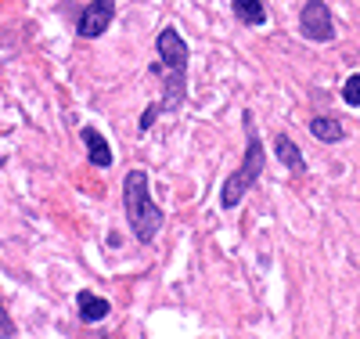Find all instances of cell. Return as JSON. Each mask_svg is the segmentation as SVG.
<instances>
[{
    "mask_svg": "<svg viewBox=\"0 0 360 339\" xmlns=\"http://www.w3.org/2000/svg\"><path fill=\"white\" fill-rule=\"evenodd\" d=\"M159 66L155 73L162 76V101L159 109L162 112H176L184 105V94H188V44L176 29H162L159 40Z\"/></svg>",
    "mask_w": 360,
    "mask_h": 339,
    "instance_id": "cell-1",
    "label": "cell"
},
{
    "mask_svg": "<svg viewBox=\"0 0 360 339\" xmlns=\"http://www.w3.org/2000/svg\"><path fill=\"white\" fill-rule=\"evenodd\" d=\"M123 209H127V224L137 235V242H152L162 231V209L152 202V188H148V173L130 170L123 180Z\"/></svg>",
    "mask_w": 360,
    "mask_h": 339,
    "instance_id": "cell-2",
    "label": "cell"
},
{
    "mask_svg": "<svg viewBox=\"0 0 360 339\" xmlns=\"http://www.w3.org/2000/svg\"><path fill=\"white\" fill-rule=\"evenodd\" d=\"M242 119H245V137H249V148H245V159H242V166H238V170L227 177L224 192H220V206H224V209H234L238 202L245 199V192H249L252 184L263 177V163H266L263 141H259V134H256V127H252V112H245Z\"/></svg>",
    "mask_w": 360,
    "mask_h": 339,
    "instance_id": "cell-3",
    "label": "cell"
},
{
    "mask_svg": "<svg viewBox=\"0 0 360 339\" xmlns=\"http://www.w3.org/2000/svg\"><path fill=\"white\" fill-rule=\"evenodd\" d=\"M299 29H303V37L314 40V44H332L335 40V22H332V11H328L324 0H310V4L299 11Z\"/></svg>",
    "mask_w": 360,
    "mask_h": 339,
    "instance_id": "cell-4",
    "label": "cell"
},
{
    "mask_svg": "<svg viewBox=\"0 0 360 339\" xmlns=\"http://www.w3.org/2000/svg\"><path fill=\"white\" fill-rule=\"evenodd\" d=\"M115 18V0H94V4H86L79 11V22H76V33L83 40H98L105 29L112 25Z\"/></svg>",
    "mask_w": 360,
    "mask_h": 339,
    "instance_id": "cell-5",
    "label": "cell"
},
{
    "mask_svg": "<svg viewBox=\"0 0 360 339\" xmlns=\"http://www.w3.org/2000/svg\"><path fill=\"white\" fill-rule=\"evenodd\" d=\"M76 311H79V318H83L86 325H94V321H105V318H108L112 303H108L105 296H98V292L83 289V292L76 296Z\"/></svg>",
    "mask_w": 360,
    "mask_h": 339,
    "instance_id": "cell-6",
    "label": "cell"
},
{
    "mask_svg": "<svg viewBox=\"0 0 360 339\" xmlns=\"http://www.w3.org/2000/svg\"><path fill=\"white\" fill-rule=\"evenodd\" d=\"M79 137H83V144H86V152H90V163L101 166V170H108V166H112V148H108L105 134L94 130V127H83Z\"/></svg>",
    "mask_w": 360,
    "mask_h": 339,
    "instance_id": "cell-7",
    "label": "cell"
},
{
    "mask_svg": "<svg viewBox=\"0 0 360 339\" xmlns=\"http://www.w3.org/2000/svg\"><path fill=\"white\" fill-rule=\"evenodd\" d=\"M274 152H278V159L292 170V173H307V159H303V152L295 148V141L288 134H278L274 137Z\"/></svg>",
    "mask_w": 360,
    "mask_h": 339,
    "instance_id": "cell-8",
    "label": "cell"
},
{
    "mask_svg": "<svg viewBox=\"0 0 360 339\" xmlns=\"http://www.w3.org/2000/svg\"><path fill=\"white\" fill-rule=\"evenodd\" d=\"M310 134L317 141H324V144H335V141L346 137V127L339 119H332V116H317V119H310Z\"/></svg>",
    "mask_w": 360,
    "mask_h": 339,
    "instance_id": "cell-9",
    "label": "cell"
},
{
    "mask_svg": "<svg viewBox=\"0 0 360 339\" xmlns=\"http://www.w3.org/2000/svg\"><path fill=\"white\" fill-rule=\"evenodd\" d=\"M238 22H245V25H263L266 22V4L263 0H234V8Z\"/></svg>",
    "mask_w": 360,
    "mask_h": 339,
    "instance_id": "cell-10",
    "label": "cell"
},
{
    "mask_svg": "<svg viewBox=\"0 0 360 339\" xmlns=\"http://www.w3.org/2000/svg\"><path fill=\"white\" fill-rule=\"evenodd\" d=\"M342 101L349 109H360V73H353L346 83H342Z\"/></svg>",
    "mask_w": 360,
    "mask_h": 339,
    "instance_id": "cell-11",
    "label": "cell"
},
{
    "mask_svg": "<svg viewBox=\"0 0 360 339\" xmlns=\"http://www.w3.org/2000/svg\"><path fill=\"white\" fill-rule=\"evenodd\" d=\"M159 112H162L159 105H148V109H144V116H141V130H152V123H155V116H159Z\"/></svg>",
    "mask_w": 360,
    "mask_h": 339,
    "instance_id": "cell-12",
    "label": "cell"
},
{
    "mask_svg": "<svg viewBox=\"0 0 360 339\" xmlns=\"http://www.w3.org/2000/svg\"><path fill=\"white\" fill-rule=\"evenodd\" d=\"M0 335H15V325H11V318L4 311V300H0Z\"/></svg>",
    "mask_w": 360,
    "mask_h": 339,
    "instance_id": "cell-13",
    "label": "cell"
},
{
    "mask_svg": "<svg viewBox=\"0 0 360 339\" xmlns=\"http://www.w3.org/2000/svg\"><path fill=\"white\" fill-rule=\"evenodd\" d=\"M0 134H4V127H0Z\"/></svg>",
    "mask_w": 360,
    "mask_h": 339,
    "instance_id": "cell-14",
    "label": "cell"
}]
</instances>
